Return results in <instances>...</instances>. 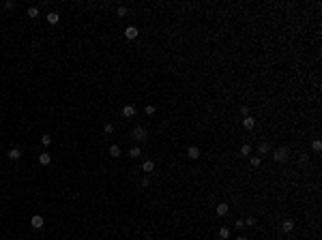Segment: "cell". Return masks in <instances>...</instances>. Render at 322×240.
Instances as JSON below:
<instances>
[{
	"label": "cell",
	"mask_w": 322,
	"mask_h": 240,
	"mask_svg": "<svg viewBox=\"0 0 322 240\" xmlns=\"http://www.w3.org/2000/svg\"><path fill=\"white\" fill-rule=\"evenodd\" d=\"M273 159L279 161V163H283V161H288L290 159V150L286 148V146H281V148H277L275 152H273Z\"/></svg>",
	"instance_id": "6da1fadb"
},
{
	"label": "cell",
	"mask_w": 322,
	"mask_h": 240,
	"mask_svg": "<svg viewBox=\"0 0 322 240\" xmlns=\"http://www.w3.org/2000/svg\"><path fill=\"white\" fill-rule=\"evenodd\" d=\"M125 39H129V41L138 39V28H136V26H127V28H125Z\"/></svg>",
	"instance_id": "7a4b0ae2"
},
{
	"label": "cell",
	"mask_w": 322,
	"mask_h": 240,
	"mask_svg": "<svg viewBox=\"0 0 322 240\" xmlns=\"http://www.w3.org/2000/svg\"><path fill=\"white\" fill-rule=\"evenodd\" d=\"M133 137H136L138 142H144V140H146V129H144V127H136V129H133Z\"/></svg>",
	"instance_id": "3957f363"
},
{
	"label": "cell",
	"mask_w": 322,
	"mask_h": 240,
	"mask_svg": "<svg viewBox=\"0 0 322 240\" xmlns=\"http://www.w3.org/2000/svg\"><path fill=\"white\" fill-rule=\"evenodd\" d=\"M30 225H32L35 230H41V227H43V217H41V214H35V217L30 219Z\"/></svg>",
	"instance_id": "277c9868"
},
{
	"label": "cell",
	"mask_w": 322,
	"mask_h": 240,
	"mask_svg": "<svg viewBox=\"0 0 322 240\" xmlns=\"http://www.w3.org/2000/svg\"><path fill=\"white\" fill-rule=\"evenodd\" d=\"M123 116H125V118L136 116V107H133V105H125V107H123Z\"/></svg>",
	"instance_id": "5b68a950"
},
{
	"label": "cell",
	"mask_w": 322,
	"mask_h": 240,
	"mask_svg": "<svg viewBox=\"0 0 322 240\" xmlns=\"http://www.w3.org/2000/svg\"><path fill=\"white\" fill-rule=\"evenodd\" d=\"M243 127H245V129H253V127H256V120H253L251 116H245V118H243Z\"/></svg>",
	"instance_id": "8992f818"
},
{
	"label": "cell",
	"mask_w": 322,
	"mask_h": 240,
	"mask_svg": "<svg viewBox=\"0 0 322 240\" xmlns=\"http://www.w3.org/2000/svg\"><path fill=\"white\" fill-rule=\"evenodd\" d=\"M58 19H60V15H58V13H54V11H49V13H47V24H58Z\"/></svg>",
	"instance_id": "52a82bcc"
},
{
	"label": "cell",
	"mask_w": 322,
	"mask_h": 240,
	"mask_svg": "<svg viewBox=\"0 0 322 240\" xmlns=\"http://www.w3.org/2000/svg\"><path fill=\"white\" fill-rule=\"evenodd\" d=\"M6 157H9L11 161H17V159H19L22 154H19V150H17V148H11V150L6 152Z\"/></svg>",
	"instance_id": "ba28073f"
},
{
	"label": "cell",
	"mask_w": 322,
	"mask_h": 240,
	"mask_svg": "<svg viewBox=\"0 0 322 240\" xmlns=\"http://www.w3.org/2000/svg\"><path fill=\"white\" fill-rule=\"evenodd\" d=\"M142 169H144L146 174H153V172H155V163H153V161H144Z\"/></svg>",
	"instance_id": "9c48e42d"
},
{
	"label": "cell",
	"mask_w": 322,
	"mask_h": 240,
	"mask_svg": "<svg viewBox=\"0 0 322 240\" xmlns=\"http://www.w3.org/2000/svg\"><path fill=\"white\" fill-rule=\"evenodd\" d=\"M187 157H189V159H198V157H200V150H198L195 146H191V148L187 150Z\"/></svg>",
	"instance_id": "30bf717a"
},
{
	"label": "cell",
	"mask_w": 322,
	"mask_h": 240,
	"mask_svg": "<svg viewBox=\"0 0 322 240\" xmlns=\"http://www.w3.org/2000/svg\"><path fill=\"white\" fill-rule=\"evenodd\" d=\"M110 157H114V159H116V157H120V146H116V144L110 146Z\"/></svg>",
	"instance_id": "8fae6325"
},
{
	"label": "cell",
	"mask_w": 322,
	"mask_h": 240,
	"mask_svg": "<svg viewBox=\"0 0 322 240\" xmlns=\"http://www.w3.org/2000/svg\"><path fill=\"white\" fill-rule=\"evenodd\" d=\"M292 227H294V223H292L290 219H286V221L281 223V230H283V232H292Z\"/></svg>",
	"instance_id": "7c38bea8"
},
{
	"label": "cell",
	"mask_w": 322,
	"mask_h": 240,
	"mask_svg": "<svg viewBox=\"0 0 322 240\" xmlns=\"http://www.w3.org/2000/svg\"><path fill=\"white\" fill-rule=\"evenodd\" d=\"M49 161H52V157H49L47 152H43V154L39 157V163H41V165H49Z\"/></svg>",
	"instance_id": "4fadbf2b"
},
{
	"label": "cell",
	"mask_w": 322,
	"mask_h": 240,
	"mask_svg": "<svg viewBox=\"0 0 322 240\" xmlns=\"http://www.w3.org/2000/svg\"><path fill=\"white\" fill-rule=\"evenodd\" d=\"M269 150H271V148H269L266 142H262V144L258 146V152H260V154H269Z\"/></svg>",
	"instance_id": "5bb4252c"
},
{
	"label": "cell",
	"mask_w": 322,
	"mask_h": 240,
	"mask_svg": "<svg viewBox=\"0 0 322 240\" xmlns=\"http://www.w3.org/2000/svg\"><path fill=\"white\" fill-rule=\"evenodd\" d=\"M217 214H221V217L228 214V204H219V206H217Z\"/></svg>",
	"instance_id": "9a60e30c"
},
{
	"label": "cell",
	"mask_w": 322,
	"mask_h": 240,
	"mask_svg": "<svg viewBox=\"0 0 322 240\" xmlns=\"http://www.w3.org/2000/svg\"><path fill=\"white\" fill-rule=\"evenodd\" d=\"M140 154H142V150H140V148H131V150H129V157H131V159H138Z\"/></svg>",
	"instance_id": "2e32d148"
},
{
	"label": "cell",
	"mask_w": 322,
	"mask_h": 240,
	"mask_svg": "<svg viewBox=\"0 0 322 240\" xmlns=\"http://www.w3.org/2000/svg\"><path fill=\"white\" fill-rule=\"evenodd\" d=\"M228 236H230V230L228 227H221L219 230V238H228Z\"/></svg>",
	"instance_id": "e0dca14e"
},
{
	"label": "cell",
	"mask_w": 322,
	"mask_h": 240,
	"mask_svg": "<svg viewBox=\"0 0 322 240\" xmlns=\"http://www.w3.org/2000/svg\"><path fill=\"white\" fill-rule=\"evenodd\" d=\"M28 15H30V17H37V15H39V9H37V6H30V9H28Z\"/></svg>",
	"instance_id": "ac0fdd59"
},
{
	"label": "cell",
	"mask_w": 322,
	"mask_h": 240,
	"mask_svg": "<svg viewBox=\"0 0 322 240\" xmlns=\"http://www.w3.org/2000/svg\"><path fill=\"white\" fill-rule=\"evenodd\" d=\"M125 13H127V9H125V6H118V9H116V15H118V17H123Z\"/></svg>",
	"instance_id": "d6986e66"
},
{
	"label": "cell",
	"mask_w": 322,
	"mask_h": 240,
	"mask_svg": "<svg viewBox=\"0 0 322 240\" xmlns=\"http://www.w3.org/2000/svg\"><path fill=\"white\" fill-rule=\"evenodd\" d=\"M41 142H43V146H49V144H52V137H49V135H43V137H41Z\"/></svg>",
	"instance_id": "ffe728a7"
},
{
	"label": "cell",
	"mask_w": 322,
	"mask_h": 240,
	"mask_svg": "<svg viewBox=\"0 0 322 240\" xmlns=\"http://www.w3.org/2000/svg\"><path fill=\"white\" fill-rule=\"evenodd\" d=\"M146 114L153 116V114H155V105H146Z\"/></svg>",
	"instance_id": "44dd1931"
},
{
	"label": "cell",
	"mask_w": 322,
	"mask_h": 240,
	"mask_svg": "<svg viewBox=\"0 0 322 240\" xmlns=\"http://www.w3.org/2000/svg\"><path fill=\"white\" fill-rule=\"evenodd\" d=\"M249 152H251V148H249V146H243V148H240V154H243V157H245V154H249Z\"/></svg>",
	"instance_id": "7402d4cb"
},
{
	"label": "cell",
	"mask_w": 322,
	"mask_h": 240,
	"mask_svg": "<svg viewBox=\"0 0 322 240\" xmlns=\"http://www.w3.org/2000/svg\"><path fill=\"white\" fill-rule=\"evenodd\" d=\"M251 165L258 167V165H260V157H253V159H251Z\"/></svg>",
	"instance_id": "603a6c76"
},
{
	"label": "cell",
	"mask_w": 322,
	"mask_h": 240,
	"mask_svg": "<svg viewBox=\"0 0 322 240\" xmlns=\"http://www.w3.org/2000/svg\"><path fill=\"white\" fill-rule=\"evenodd\" d=\"M314 150H316V152H320V150H322V144H320V142H314Z\"/></svg>",
	"instance_id": "cb8c5ba5"
},
{
	"label": "cell",
	"mask_w": 322,
	"mask_h": 240,
	"mask_svg": "<svg viewBox=\"0 0 322 240\" xmlns=\"http://www.w3.org/2000/svg\"><path fill=\"white\" fill-rule=\"evenodd\" d=\"M240 114H243V116H249V107L243 105V107H240Z\"/></svg>",
	"instance_id": "d4e9b609"
},
{
	"label": "cell",
	"mask_w": 322,
	"mask_h": 240,
	"mask_svg": "<svg viewBox=\"0 0 322 240\" xmlns=\"http://www.w3.org/2000/svg\"><path fill=\"white\" fill-rule=\"evenodd\" d=\"M103 131H105V133H112V131H114V127H112V124H105V127H103Z\"/></svg>",
	"instance_id": "484cf974"
},
{
	"label": "cell",
	"mask_w": 322,
	"mask_h": 240,
	"mask_svg": "<svg viewBox=\"0 0 322 240\" xmlns=\"http://www.w3.org/2000/svg\"><path fill=\"white\" fill-rule=\"evenodd\" d=\"M236 240H247V238H240V236H238V238H236Z\"/></svg>",
	"instance_id": "4316f807"
}]
</instances>
